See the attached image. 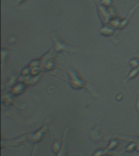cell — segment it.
I'll return each instance as SVG.
<instances>
[{
  "mask_svg": "<svg viewBox=\"0 0 139 156\" xmlns=\"http://www.w3.org/2000/svg\"><path fill=\"white\" fill-rule=\"evenodd\" d=\"M68 70V74L69 76V84L71 87L73 88L74 90H80L82 88H86L90 90L94 96H98V94H95V90L92 88V85L86 82L82 77H80V74L77 71H76L73 67H67Z\"/></svg>",
  "mask_w": 139,
  "mask_h": 156,
  "instance_id": "cell-1",
  "label": "cell"
},
{
  "mask_svg": "<svg viewBox=\"0 0 139 156\" xmlns=\"http://www.w3.org/2000/svg\"><path fill=\"white\" fill-rule=\"evenodd\" d=\"M54 43V51L55 53H62V52H75L77 49L73 48L72 46H68V44L62 41L59 36L56 34L51 35Z\"/></svg>",
  "mask_w": 139,
  "mask_h": 156,
  "instance_id": "cell-2",
  "label": "cell"
},
{
  "mask_svg": "<svg viewBox=\"0 0 139 156\" xmlns=\"http://www.w3.org/2000/svg\"><path fill=\"white\" fill-rule=\"evenodd\" d=\"M138 7H139V2L137 5H135L134 7H133V9H132L131 11L129 12L128 16H127L125 17L124 20H122L121 24H120V27H119V29H124V27L126 26L127 24H129V20H130V18H131V16H133V14H134V12H135V10H136Z\"/></svg>",
  "mask_w": 139,
  "mask_h": 156,
  "instance_id": "cell-3",
  "label": "cell"
},
{
  "mask_svg": "<svg viewBox=\"0 0 139 156\" xmlns=\"http://www.w3.org/2000/svg\"><path fill=\"white\" fill-rule=\"evenodd\" d=\"M19 86H18V85H16L14 86V88L12 89V93L13 94H21V93H23L24 91V90H25V84H22V83H20V88H18Z\"/></svg>",
  "mask_w": 139,
  "mask_h": 156,
  "instance_id": "cell-4",
  "label": "cell"
},
{
  "mask_svg": "<svg viewBox=\"0 0 139 156\" xmlns=\"http://www.w3.org/2000/svg\"><path fill=\"white\" fill-rule=\"evenodd\" d=\"M55 65V61L54 60V58H51L45 63V69L47 71L51 70V69H53Z\"/></svg>",
  "mask_w": 139,
  "mask_h": 156,
  "instance_id": "cell-5",
  "label": "cell"
},
{
  "mask_svg": "<svg viewBox=\"0 0 139 156\" xmlns=\"http://www.w3.org/2000/svg\"><path fill=\"white\" fill-rule=\"evenodd\" d=\"M114 0H100V3L106 7H112Z\"/></svg>",
  "mask_w": 139,
  "mask_h": 156,
  "instance_id": "cell-6",
  "label": "cell"
},
{
  "mask_svg": "<svg viewBox=\"0 0 139 156\" xmlns=\"http://www.w3.org/2000/svg\"><path fill=\"white\" fill-rule=\"evenodd\" d=\"M138 73H139V68H134V70L132 71L131 73H130V74H129V76H128V80L134 78L137 75V74H138Z\"/></svg>",
  "mask_w": 139,
  "mask_h": 156,
  "instance_id": "cell-7",
  "label": "cell"
},
{
  "mask_svg": "<svg viewBox=\"0 0 139 156\" xmlns=\"http://www.w3.org/2000/svg\"><path fill=\"white\" fill-rule=\"evenodd\" d=\"M26 1H28V0H16V1H15V4H16V5L23 4V3L26 2Z\"/></svg>",
  "mask_w": 139,
  "mask_h": 156,
  "instance_id": "cell-8",
  "label": "cell"
}]
</instances>
